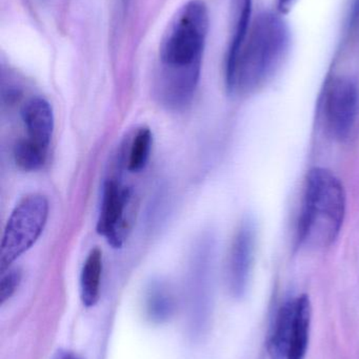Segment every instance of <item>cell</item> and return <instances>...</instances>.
I'll return each mask as SVG.
<instances>
[{
  "instance_id": "7a4b0ae2",
  "label": "cell",
  "mask_w": 359,
  "mask_h": 359,
  "mask_svg": "<svg viewBox=\"0 0 359 359\" xmlns=\"http://www.w3.org/2000/svg\"><path fill=\"white\" fill-rule=\"evenodd\" d=\"M291 32L278 11L255 16L235 59L225 67L226 86L232 95L247 96L263 88L288 57Z\"/></svg>"
},
{
  "instance_id": "8fae6325",
  "label": "cell",
  "mask_w": 359,
  "mask_h": 359,
  "mask_svg": "<svg viewBox=\"0 0 359 359\" xmlns=\"http://www.w3.org/2000/svg\"><path fill=\"white\" fill-rule=\"evenodd\" d=\"M311 304L306 294L296 297L294 327L287 359H305L309 345Z\"/></svg>"
},
{
  "instance_id": "4fadbf2b",
  "label": "cell",
  "mask_w": 359,
  "mask_h": 359,
  "mask_svg": "<svg viewBox=\"0 0 359 359\" xmlns=\"http://www.w3.org/2000/svg\"><path fill=\"white\" fill-rule=\"evenodd\" d=\"M145 314L151 322L162 324L172 318L175 301L172 291L162 282H154L145 295Z\"/></svg>"
},
{
  "instance_id": "d6986e66",
  "label": "cell",
  "mask_w": 359,
  "mask_h": 359,
  "mask_svg": "<svg viewBox=\"0 0 359 359\" xmlns=\"http://www.w3.org/2000/svg\"><path fill=\"white\" fill-rule=\"evenodd\" d=\"M120 1H122V8H124V10H126V6H128L129 0H120Z\"/></svg>"
},
{
  "instance_id": "30bf717a",
  "label": "cell",
  "mask_w": 359,
  "mask_h": 359,
  "mask_svg": "<svg viewBox=\"0 0 359 359\" xmlns=\"http://www.w3.org/2000/svg\"><path fill=\"white\" fill-rule=\"evenodd\" d=\"M253 0H231V31L226 65L235 59L252 23Z\"/></svg>"
},
{
  "instance_id": "2e32d148",
  "label": "cell",
  "mask_w": 359,
  "mask_h": 359,
  "mask_svg": "<svg viewBox=\"0 0 359 359\" xmlns=\"http://www.w3.org/2000/svg\"><path fill=\"white\" fill-rule=\"evenodd\" d=\"M22 274L19 269H10L2 272L1 282H0V301L1 304L6 303L8 299L14 295L17 288L21 283Z\"/></svg>"
},
{
  "instance_id": "ac0fdd59",
  "label": "cell",
  "mask_w": 359,
  "mask_h": 359,
  "mask_svg": "<svg viewBox=\"0 0 359 359\" xmlns=\"http://www.w3.org/2000/svg\"><path fill=\"white\" fill-rule=\"evenodd\" d=\"M52 359H81L69 351H58Z\"/></svg>"
},
{
  "instance_id": "5b68a950",
  "label": "cell",
  "mask_w": 359,
  "mask_h": 359,
  "mask_svg": "<svg viewBox=\"0 0 359 359\" xmlns=\"http://www.w3.org/2000/svg\"><path fill=\"white\" fill-rule=\"evenodd\" d=\"M322 120L331 136L348 141L359 128V83L350 76L334 75L325 83L320 99Z\"/></svg>"
},
{
  "instance_id": "5bb4252c",
  "label": "cell",
  "mask_w": 359,
  "mask_h": 359,
  "mask_svg": "<svg viewBox=\"0 0 359 359\" xmlns=\"http://www.w3.org/2000/svg\"><path fill=\"white\" fill-rule=\"evenodd\" d=\"M48 147L37 144L29 139L17 141L13 151L15 163L25 172H35L44 168L48 160Z\"/></svg>"
},
{
  "instance_id": "3957f363",
  "label": "cell",
  "mask_w": 359,
  "mask_h": 359,
  "mask_svg": "<svg viewBox=\"0 0 359 359\" xmlns=\"http://www.w3.org/2000/svg\"><path fill=\"white\" fill-rule=\"evenodd\" d=\"M346 204L345 188L333 172L320 168L310 170L297 223L299 244L320 249L334 243L343 227Z\"/></svg>"
},
{
  "instance_id": "e0dca14e",
  "label": "cell",
  "mask_w": 359,
  "mask_h": 359,
  "mask_svg": "<svg viewBox=\"0 0 359 359\" xmlns=\"http://www.w3.org/2000/svg\"><path fill=\"white\" fill-rule=\"evenodd\" d=\"M299 0H276V6L280 14H288Z\"/></svg>"
},
{
  "instance_id": "7c38bea8",
  "label": "cell",
  "mask_w": 359,
  "mask_h": 359,
  "mask_svg": "<svg viewBox=\"0 0 359 359\" xmlns=\"http://www.w3.org/2000/svg\"><path fill=\"white\" fill-rule=\"evenodd\" d=\"M103 276V252L100 249L91 250L84 262L80 276V297L86 307H93L100 297Z\"/></svg>"
},
{
  "instance_id": "9c48e42d",
  "label": "cell",
  "mask_w": 359,
  "mask_h": 359,
  "mask_svg": "<svg viewBox=\"0 0 359 359\" xmlns=\"http://www.w3.org/2000/svg\"><path fill=\"white\" fill-rule=\"evenodd\" d=\"M296 299L286 302L278 309L267 339V350L271 359H287L294 327Z\"/></svg>"
},
{
  "instance_id": "ba28073f",
  "label": "cell",
  "mask_w": 359,
  "mask_h": 359,
  "mask_svg": "<svg viewBox=\"0 0 359 359\" xmlns=\"http://www.w3.org/2000/svg\"><path fill=\"white\" fill-rule=\"evenodd\" d=\"M27 136L25 138L42 147H50L54 130L52 107L44 98L36 97L23 105L21 111Z\"/></svg>"
},
{
  "instance_id": "6da1fadb",
  "label": "cell",
  "mask_w": 359,
  "mask_h": 359,
  "mask_svg": "<svg viewBox=\"0 0 359 359\" xmlns=\"http://www.w3.org/2000/svg\"><path fill=\"white\" fill-rule=\"evenodd\" d=\"M209 23L204 0H190L177 11L162 36L155 92L167 107L181 109L193 98L200 82Z\"/></svg>"
},
{
  "instance_id": "277c9868",
  "label": "cell",
  "mask_w": 359,
  "mask_h": 359,
  "mask_svg": "<svg viewBox=\"0 0 359 359\" xmlns=\"http://www.w3.org/2000/svg\"><path fill=\"white\" fill-rule=\"evenodd\" d=\"M48 217V201L42 194L25 196L8 217L2 236L0 270L6 271L41 236Z\"/></svg>"
},
{
  "instance_id": "9a60e30c",
  "label": "cell",
  "mask_w": 359,
  "mask_h": 359,
  "mask_svg": "<svg viewBox=\"0 0 359 359\" xmlns=\"http://www.w3.org/2000/svg\"><path fill=\"white\" fill-rule=\"evenodd\" d=\"M153 136L151 130L141 128L133 137L129 147L126 168L131 172H139L147 166L151 154Z\"/></svg>"
},
{
  "instance_id": "8992f818",
  "label": "cell",
  "mask_w": 359,
  "mask_h": 359,
  "mask_svg": "<svg viewBox=\"0 0 359 359\" xmlns=\"http://www.w3.org/2000/svg\"><path fill=\"white\" fill-rule=\"evenodd\" d=\"M132 192L116 179H109L103 185L97 232L107 238L114 248H120L130 229V206Z\"/></svg>"
},
{
  "instance_id": "52a82bcc",
  "label": "cell",
  "mask_w": 359,
  "mask_h": 359,
  "mask_svg": "<svg viewBox=\"0 0 359 359\" xmlns=\"http://www.w3.org/2000/svg\"><path fill=\"white\" fill-rule=\"evenodd\" d=\"M256 232L253 223L244 222L236 232L230 249L227 266V282L234 297L246 291L254 259Z\"/></svg>"
}]
</instances>
